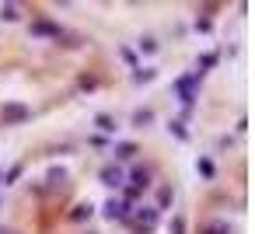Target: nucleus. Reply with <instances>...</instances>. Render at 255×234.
Here are the masks:
<instances>
[{
    "label": "nucleus",
    "mask_w": 255,
    "mask_h": 234,
    "mask_svg": "<svg viewBox=\"0 0 255 234\" xmlns=\"http://www.w3.org/2000/svg\"><path fill=\"white\" fill-rule=\"evenodd\" d=\"M133 185H136V189H147V185H151V171H147V168H136V171H133Z\"/></svg>",
    "instance_id": "20e7f679"
},
{
    "label": "nucleus",
    "mask_w": 255,
    "mask_h": 234,
    "mask_svg": "<svg viewBox=\"0 0 255 234\" xmlns=\"http://www.w3.org/2000/svg\"><path fill=\"white\" fill-rule=\"evenodd\" d=\"M171 130H175V136H178V140H189V133L182 130V123H171Z\"/></svg>",
    "instance_id": "1a4fd4ad"
},
{
    "label": "nucleus",
    "mask_w": 255,
    "mask_h": 234,
    "mask_svg": "<svg viewBox=\"0 0 255 234\" xmlns=\"http://www.w3.org/2000/svg\"><path fill=\"white\" fill-rule=\"evenodd\" d=\"M171 231H175V234H186V224H182V220H175V224H171Z\"/></svg>",
    "instance_id": "9d476101"
},
{
    "label": "nucleus",
    "mask_w": 255,
    "mask_h": 234,
    "mask_svg": "<svg viewBox=\"0 0 255 234\" xmlns=\"http://www.w3.org/2000/svg\"><path fill=\"white\" fill-rule=\"evenodd\" d=\"M136 154V143H119L116 147V158H133Z\"/></svg>",
    "instance_id": "39448f33"
},
{
    "label": "nucleus",
    "mask_w": 255,
    "mask_h": 234,
    "mask_svg": "<svg viewBox=\"0 0 255 234\" xmlns=\"http://www.w3.org/2000/svg\"><path fill=\"white\" fill-rule=\"evenodd\" d=\"M101 182H105V185H112V189H119V185H123V171L108 165V168H101Z\"/></svg>",
    "instance_id": "f03ea898"
},
{
    "label": "nucleus",
    "mask_w": 255,
    "mask_h": 234,
    "mask_svg": "<svg viewBox=\"0 0 255 234\" xmlns=\"http://www.w3.org/2000/svg\"><path fill=\"white\" fill-rule=\"evenodd\" d=\"M95 123H98V130H105V133H112V130H116V123H112V115H98Z\"/></svg>",
    "instance_id": "423d86ee"
},
{
    "label": "nucleus",
    "mask_w": 255,
    "mask_h": 234,
    "mask_svg": "<svg viewBox=\"0 0 255 234\" xmlns=\"http://www.w3.org/2000/svg\"><path fill=\"white\" fill-rule=\"evenodd\" d=\"M151 119H154V115H151L147 108H143V112H136V115H133V123H136V126H143V123H151Z\"/></svg>",
    "instance_id": "0eeeda50"
},
{
    "label": "nucleus",
    "mask_w": 255,
    "mask_h": 234,
    "mask_svg": "<svg viewBox=\"0 0 255 234\" xmlns=\"http://www.w3.org/2000/svg\"><path fill=\"white\" fill-rule=\"evenodd\" d=\"M0 115H4V123H25L32 112H28L25 105H4V112H0Z\"/></svg>",
    "instance_id": "f257e3e1"
},
{
    "label": "nucleus",
    "mask_w": 255,
    "mask_h": 234,
    "mask_svg": "<svg viewBox=\"0 0 255 234\" xmlns=\"http://www.w3.org/2000/svg\"><path fill=\"white\" fill-rule=\"evenodd\" d=\"M105 217H108V220H116V217H126V206H123L119 200H108V203H105Z\"/></svg>",
    "instance_id": "7ed1b4c3"
},
{
    "label": "nucleus",
    "mask_w": 255,
    "mask_h": 234,
    "mask_svg": "<svg viewBox=\"0 0 255 234\" xmlns=\"http://www.w3.org/2000/svg\"><path fill=\"white\" fill-rule=\"evenodd\" d=\"M0 14H4V18H7V21H14V18H18V7H14V4H7V7H4V11H0Z\"/></svg>",
    "instance_id": "6e6552de"
}]
</instances>
